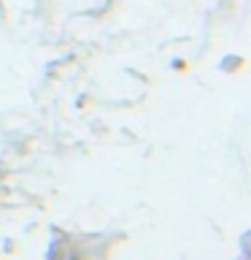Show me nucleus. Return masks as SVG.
Returning a JSON list of instances; mask_svg holds the SVG:
<instances>
[]
</instances>
